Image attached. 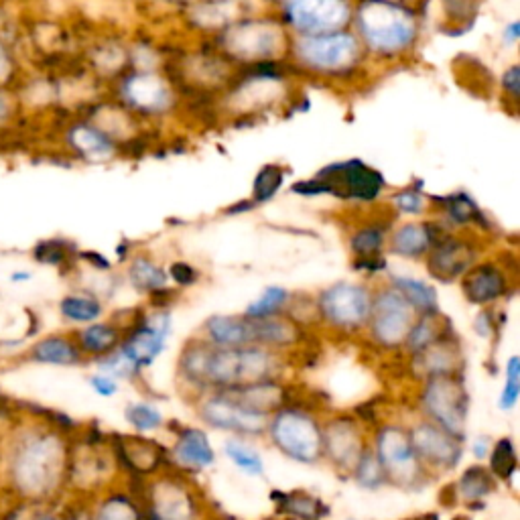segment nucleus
I'll return each instance as SVG.
<instances>
[{
	"label": "nucleus",
	"instance_id": "obj_30",
	"mask_svg": "<svg viewBox=\"0 0 520 520\" xmlns=\"http://www.w3.org/2000/svg\"><path fill=\"white\" fill-rule=\"evenodd\" d=\"M126 281L135 291L149 297H163L171 293V281L167 269L151 254L137 252L133 256H128Z\"/></svg>",
	"mask_w": 520,
	"mask_h": 520
},
{
	"label": "nucleus",
	"instance_id": "obj_12",
	"mask_svg": "<svg viewBox=\"0 0 520 520\" xmlns=\"http://www.w3.org/2000/svg\"><path fill=\"white\" fill-rule=\"evenodd\" d=\"M356 0H275L277 19L291 37L344 31L352 25Z\"/></svg>",
	"mask_w": 520,
	"mask_h": 520
},
{
	"label": "nucleus",
	"instance_id": "obj_19",
	"mask_svg": "<svg viewBox=\"0 0 520 520\" xmlns=\"http://www.w3.org/2000/svg\"><path fill=\"white\" fill-rule=\"evenodd\" d=\"M200 506L185 476H161L145 490V520H198Z\"/></svg>",
	"mask_w": 520,
	"mask_h": 520
},
{
	"label": "nucleus",
	"instance_id": "obj_43",
	"mask_svg": "<svg viewBox=\"0 0 520 520\" xmlns=\"http://www.w3.org/2000/svg\"><path fill=\"white\" fill-rule=\"evenodd\" d=\"M25 112V102L15 86H0V139L17 128Z\"/></svg>",
	"mask_w": 520,
	"mask_h": 520
},
{
	"label": "nucleus",
	"instance_id": "obj_46",
	"mask_svg": "<svg viewBox=\"0 0 520 520\" xmlns=\"http://www.w3.org/2000/svg\"><path fill=\"white\" fill-rule=\"evenodd\" d=\"M482 0H441V11L449 27H453V33L458 27H464L474 23L476 13L480 11Z\"/></svg>",
	"mask_w": 520,
	"mask_h": 520
},
{
	"label": "nucleus",
	"instance_id": "obj_35",
	"mask_svg": "<svg viewBox=\"0 0 520 520\" xmlns=\"http://www.w3.org/2000/svg\"><path fill=\"white\" fill-rule=\"evenodd\" d=\"M496 486L498 480L490 474V470L486 466L476 464L462 472L458 482L453 484V490L455 496H458L462 502L474 506V504H484V500L496 492Z\"/></svg>",
	"mask_w": 520,
	"mask_h": 520
},
{
	"label": "nucleus",
	"instance_id": "obj_26",
	"mask_svg": "<svg viewBox=\"0 0 520 520\" xmlns=\"http://www.w3.org/2000/svg\"><path fill=\"white\" fill-rule=\"evenodd\" d=\"M242 7L244 0H193L185 15L195 29L214 37L238 19L250 15Z\"/></svg>",
	"mask_w": 520,
	"mask_h": 520
},
{
	"label": "nucleus",
	"instance_id": "obj_1",
	"mask_svg": "<svg viewBox=\"0 0 520 520\" xmlns=\"http://www.w3.org/2000/svg\"><path fill=\"white\" fill-rule=\"evenodd\" d=\"M0 449V488L25 506L57 504L70 486L74 441L45 417V409L23 407Z\"/></svg>",
	"mask_w": 520,
	"mask_h": 520
},
{
	"label": "nucleus",
	"instance_id": "obj_33",
	"mask_svg": "<svg viewBox=\"0 0 520 520\" xmlns=\"http://www.w3.org/2000/svg\"><path fill=\"white\" fill-rule=\"evenodd\" d=\"M271 498L281 514L295 520H323L330 514L328 502H323L319 496L305 490L273 492Z\"/></svg>",
	"mask_w": 520,
	"mask_h": 520
},
{
	"label": "nucleus",
	"instance_id": "obj_2",
	"mask_svg": "<svg viewBox=\"0 0 520 520\" xmlns=\"http://www.w3.org/2000/svg\"><path fill=\"white\" fill-rule=\"evenodd\" d=\"M285 372L283 352L263 346L218 348L204 338L189 340L177 360V374L202 395L234 390L258 382L281 380Z\"/></svg>",
	"mask_w": 520,
	"mask_h": 520
},
{
	"label": "nucleus",
	"instance_id": "obj_23",
	"mask_svg": "<svg viewBox=\"0 0 520 520\" xmlns=\"http://www.w3.org/2000/svg\"><path fill=\"white\" fill-rule=\"evenodd\" d=\"M21 358L27 364L47 368H80L88 364L74 340L72 330L37 336L29 346H25Z\"/></svg>",
	"mask_w": 520,
	"mask_h": 520
},
{
	"label": "nucleus",
	"instance_id": "obj_34",
	"mask_svg": "<svg viewBox=\"0 0 520 520\" xmlns=\"http://www.w3.org/2000/svg\"><path fill=\"white\" fill-rule=\"evenodd\" d=\"M92 520H145L143 506L133 494L110 490L90 504Z\"/></svg>",
	"mask_w": 520,
	"mask_h": 520
},
{
	"label": "nucleus",
	"instance_id": "obj_52",
	"mask_svg": "<svg viewBox=\"0 0 520 520\" xmlns=\"http://www.w3.org/2000/svg\"><path fill=\"white\" fill-rule=\"evenodd\" d=\"M21 520H63V510L57 508V504L27 506Z\"/></svg>",
	"mask_w": 520,
	"mask_h": 520
},
{
	"label": "nucleus",
	"instance_id": "obj_22",
	"mask_svg": "<svg viewBox=\"0 0 520 520\" xmlns=\"http://www.w3.org/2000/svg\"><path fill=\"white\" fill-rule=\"evenodd\" d=\"M447 230L437 220H403L393 224L386 240V254L401 260H425L433 244Z\"/></svg>",
	"mask_w": 520,
	"mask_h": 520
},
{
	"label": "nucleus",
	"instance_id": "obj_14",
	"mask_svg": "<svg viewBox=\"0 0 520 520\" xmlns=\"http://www.w3.org/2000/svg\"><path fill=\"white\" fill-rule=\"evenodd\" d=\"M171 334L173 315L167 305H159L126 325L118 350L143 374L165 352Z\"/></svg>",
	"mask_w": 520,
	"mask_h": 520
},
{
	"label": "nucleus",
	"instance_id": "obj_53",
	"mask_svg": "<svg viewBox=\"0 0 520 520\" xmlns=\"http://www.w3.org/2000/svg\"><path fill=\"white\" fill-rule=\"evenodd\" d=\"M490 449H492V441H490V437H486V435H478V437H474L472 443H470V451H472V455H474V458H476L478 462H482V460L488 458Z\"/></svg>",
	"mask_w": 520,
	"mask_h": 520
},
{
	"label": "nucleus",
	"instance_id": "obj_27",
	"mask_svg": "<svg viewBox=\"0 0 520 520\" xmlns=\"http://www.w3.org/2000/svg\"><path fill=\"white\" fill-rule=\"evenodd\" d=\"M208 344L218 348L256 346L254 319L240 315H210L202 325V336Z\"/></svg>",
	"mask_w": 520,
	"mask_h": 520
},
{
	"label": "nucleus",
	"instance_id": "obj_11",
	"mask_svg": "<svg viewBox=\"0 0 520 520\" xmlns=\"http://www.w3.org/2000/svg\"><path fill=\"white\" fill-rule=\"evenodd\" d=\"M374 287L358 281H338L317 293L315 317L338 334H360L370 317Z\"/></svg>",
	"mask_w": 520,
	"mask_h": 520
},
{
	"label": "nucleus",
	"instance_id": "obj_37",
	"mask_svg": "<svg viewBox=\"0 0 520 520\" xmlns=\"http://www.w3.org/2000/svg\"><path fill=\"white\" fill-rule=\"evenodd\" d=\"M388 208L395 218L421 220L423 216L431 214V198L423 191V187L407 185L390 195Z\"/></svg>",
	"mask_w": 520,
	"mask_h": 520
},
{
	"label": "nucleus",
	"instance_id": "obj_29",
	"mask_svg": "<svg viewBox=\"0 0 520 520\" xmlns=\"http://www.w3.org/2000/svg\"><path fill=\"white\" fill-rule=\"evenodd\" d=\"M124 325L116 323V321H94L90 325H84V328L72 330L74 340L80 348V352L84 354L86 362L92 364L94 360H100L104 356H108L110 352H114L124 336Z\"/></svg>",
	"mask_w": 520,
	"mask_h": 520
},
{
	"label": "nucleus",
	"instance_id": "obj_45",
	"mask_svg": "<svg viewBox=\"0 0 520 520\" xmlns=\"http://www.w3.org/2000/svg\"><path fill=\"white\" fill-rule=\"evenodd\" d=\"M21 80V59L15 43L0 31V86H15Z\"/></svg>",
	"mask_w": 520,
	"mask_h": 520
},
{
	"label": "nucleus",
	"instance_id": "obj_47",
	"mask_svg": "<svg viewBox=\"0 0 520 520\" xmlns=\"http://www.w3.org/2000/svg\"><path fill=\"white\" fill-rule=\"evenodd\" d=\"M86 382H88L92 393L96 397H100V399H112V397H116L120 393V382L116 378L104 374V372H98V370H94L86 378Z\"/></svg>",
	"mask_w": 520,
	"mask_h": 520
},
{
	"label": "nucleus",
	"instance_id": "obj_9",
	"mask_svg": "<svg viewBox=\"0 0 520 520\" xmlns=\"http://www.w3.org/2000/svg\"><path fill=\"white\" fill-rule=\"evenodd\" d=\"M419 407L427 421L462 441L468 439L466 429L472 399L462 372L425 378L419 393Z\"/></svg>",
	"mask_w": 520,
	"mask_h": 520
},
{
	"label": "nucleus",
	"instance_id": "obj_55",
	"mask_svg": "<svg viewBox=\"0 0 520 520\" xmlns=\"http://www.w3.org/2000/svg\"><path fill=\"white\" fill-rule=\"evenodd\" d=\"M63 510V520H92L90 518V504H78V506H68Z\"/></svg>",
	"mask_w": 520,
	"mask_h": 520
},
{
	"label": "nucleus",
	"instance_id": "obj_59",
	"mask_svg": "<svg viewBox=\"0 0 520 520\" xmlns=\"http://www.w3.org/2000/svg\"><path fill=\"white\" fill-rule=\"evenodd\" d=\"M267 3H273V5H275V0H267Z\"/></svg>",
	"mask_w": 520,
	"mask_h": 520
},
{
	"label": "nucleus",
	"instance_id": "obj_41",
	"mask_svg": "<svg viewBox=\"0 0 520 520\" xmlns=\"http://www.w3.org/2000/svg\"><path fill=\"white\" fill-rule=\"evenodd\" d=\"M124 421L137 435L155 433L165 427V415L149 401H135L124 407Z\"/></svg>",
	"mask_w": 520,
	"mask_h": 520
},
{
	"label": "nucleus",
	"instance_id": "obj_58",
	"mask_svg": "<svg viewBox=\"0 0 520 520\" xmlns=\"http://www.w3.org/2000/svg\"><path fill=\"white\" fill-rule=\"evenodd\" d=\"M171 3H193V0H171Z\"/></svg>",
	"mask_w": 520,
	"mask_h": 520
},
{
	"label": "nucleus",
	"instance_id": "obj_24",
	"mask_svg": "<svg viewBox=\"0 0 520 520\" xmlns=\"http://www.w3.org/2000/svg\"><path fill=\"white\" fill-rule=\"evenodd\" d=\"M431 212L447 232H490V220L466 191H453L445 198H431Z\"/></svg>",
	"mask_w": 520,
	"mask_h": 520
},
{
	"label": "nucleus",
	"instance_id": "obj_42",
	"mask_svg": "<svg viewBox=\"0 0 520 520\" xmlns=\"http://www.w3.org/2000/svg\"><path fill=\"white\" fill-rule=\"evenodd\" d=\"M350 478L362 488V490H380L384 486H388L386 474L376 458V453L372 451V447L368 445L364 449V453L360 455V460L356 462Z\"/></svg>",
	"mask_w": 520,
	"mask_h": 520
},
{
	"label": "nucleus",
	"instance_id": "obj_38",
	"mask_svg": "<svg viewBox=\"0 0 520 520\" xmlns=\"http://www.w3.org/2000/svg\"><path fill=\"white\" fill-rule=\"evenodd\" d=\"M224 455L232 462V466L250 478H263L265 476V460L260 451L250 445L246 439L240 437H230L222 445Z\"/></svg>",
	"mask_w": 520,
	"mask_h": 520
},
{
	"label": "nucleus",
	"instance_id": "obj_6",
	"mask_svg": "<svg viewBox=\"0 0 520 520\" xmlns=\"http://www.w3.org/2000/svg\"><path fill=\"white\" fill-rule=\"evenodd\" d=\"M386 189V181L374 167L360 159L332 163L317 171L315 177L299 181L291 191L315 198V195H332V198L352 204H374Z\"/></svg>",
	"mask_w": 520,
	"mask_h": 520
},
{
	"label": "nucleus",
	"instance_id": "obj_56",
	"mask_svg": "<svg viewBox=\"0 0 520 520\" xmlns=\"http://www.w3.org/2000/svg\"><path fill=\"white\" fill-rule=\"evenodd\" d=\"M35 279V273L31 269H13L9 273V283L15 285V287H21V285H27Z\"/></svg>",
	"mask_w": 520,
	"mask_h": 520
},
{
	"label": "nucleus",
	"instance_id": "obj_15",
	"mask_svg": "<svg viewBox=\"0 0 520 520\" xmlns=\"http://www.w3.org/2000/svg\"><path fill=\"white\" fill-rule=\"evenodd\" d=\"M195 411H198L200 421L208 427L240 439L265 435L269 425V415L244 407L238 399L226 393V390L202 395L198 405H195Z\"/></svg>",
	"mask_w": 520,
	"mask_h": 520
},
{
	"label": "nucleus",
	"instance_id": "obj_20",
	"mask_svg": "<svg viewBox=\"0 0 520 520\" xmlns=\"http://www.w3.org/2000/svg\"><path fill=\"white\" fill-rule=\"evenodd\" d=\"M368 445L362 423L352 417H334L323 423V462L338 474L350 476Z\"/></svg>",
	"mask_w": 520,
	"mask_h": 520
},
{
	"label": "nucleus",
	"instance_id": "obj_48",
	"mask_svg": "<svg viewBox=\"0 0 520 520\" xmlns=\"http://www.w3.org/2000/svg\"><path fill=\"white\" fill-rule=\"evenodd\" d=\"M167 275H169L171 283H175L177 287H183V289L193 287L195 283L200 281L198 267L185 263V260H175V263L167 269Z\"/></svg>",
	"mask_w": 520,
	"mask_h": 520
},
{
	"label": "nucleus",
	"instance_id": "obj_40",
	"mask_svg": "<svg viewBox=\"0 0 520 520\" xmlns=\"http://www.w3.org/2000/svg\"><path fill=\"white\" fill-rule=\"evenodd\" d=\"M285 175H287L285 167H281L277 163L265 165L263 169H260L254 177V183H252V200L248 202L250 208L269 204L275 198V195L281 191V187L285 183Z\"/></svg>",
	"mask_w": 520,
	"mask_h": 520
},
{
	"label": "nucleus",
	"instance_id": "obj_31",
	"mask_svg": "<svg viewBox=\"0 0 520 520\" xmlns=\"http://www.w3.org/2000/svg\"><path fill=\"white\" fill-rule=\"evenodd\" d=\"M393 220H368L358 224L348 234V248L354 260H368L380 258L386 254V240L388 232L393 228Z\"/></svg>",
	"mask_w": 520,
	"mask_h": 520
},
{
	"label": "nucleus",
	"instance_id": "obj_57",
	"mask_svg": "<svg viewBox=\"0 0 520 520\" xmlns=\"http://www.w3.org/2000/svg\"><path fill=\"white\" fill-rule=\"evenodd\" d=\"M386 3H403V5H413V7H419L421 0H386Z\"/></svg>",
	"mask_w": 520,
	"mask_h": 520
},
{
	"label": "nucleus",
	"instance_id": "obj_8",
	"mask_svg": "<svg viewBox=\"0 0 520 520\" xmlns=\"http://www.w3.org/2000/svg\"><path fill=\"white\" fill-rule=\"evenodd\" d=\"M114 102L135 118H165L177 110L179 92L159 70H126L114 80Z\"/></svg>",
	"mask_w": 520,
	"mask_h": 520
},
{
	"label": "nucleus",
	"instance_id": "obj_17",
	"mask_svg": "<svg viewBox=\"0 0 520 520\" xmlns=\"http://www.w3.org/2000/svg\"><path fill=\"white\" fill-rule=\"evenodd\" d=\"M59 143L72 159L88 165H104L120 157L122 145L90 116L70 120L61 128Z\"/></svg>",
	"mask_w": 520,
	"mask_h": 520
},
{
	"label": "nucleus",
	"instance_id": "obj_13",
	"mask_svg": "<svg viewBox=\"0 0 520 520\" xmlns=\"http://www.w3.org/2000/svg\"><path fill=\"white\" fill-rule=\"evenodd\" d=\"M417 317L419 315L409 301L397 289L384 283L374 287L370 317L364 332L372 344L382 350H403Z\"/></svg>",
	"mask_w": 520,
	"mask_h": 520
},
{
	"label": "nucleus",
	"instance_id": "obj_54",
	"mask_svg": "<svg viewBox=\"0 0 520 520\" xmlns=\"http://www.w3.org/2000/svg\"><path fill=\"white\" fill-rule=\"evenodd\" d=\"M500 39H502V45H504V47H514V45L518 43V39H520V21H518V19L508 21V23L502 27Z\"/></svg>",
	"mask_w": 520,
	"mask_h": 520
},
{
	"label": "nucleus",
	"instance_id": "obj_39",
	"mask_svg": "<svg viewBox=\"0 0 520 520\" xmlns=\"http://www.w3.org/2000/svg\"><path fill=\"white\" fill-rule=\"evenodd\" d=\"M488 470L490 474L500 482H510L518 474V455L516 445L512 437H500L496 443H492V449L488 453Z\"/></svg>",
	"mask_w": 520,
	"mask_h": 520
},
{
	"label": "nucleus",
	"instance_id": "obj_18",
	"mask_svg": "<svg viewBox=\"0 0 520 520\" xmlns=\"http://www.w3.org/2000/svg\"><path fill=\"white\" fill-rule=\"evenodd\" d=\"M407 429L419 460L429 474H449L458 470L466 441L453 437L427 419H421Z\"/></svg>",
	"mask_w": 520,
	"mask_h": 520
},
{
	"label": "nucleus",
	"instance_id": "obj_16",
	"mask_svg": "<svg viewBox=\"0 0 520 520\" xmlns=\"http://www.w3.org/2000/svg\"><path fill=\"white\" fill-rule=\"evenodd\" d=\"M478 236L468 232H445L425 256L427 273L439 283L462 281L480 260Z\"/></svg>",
	"mask_w": 520,
	"mask_h": 520
},
{
	"label": "nucleus",
	"instance_id": "obj_50",
	"mask_svg": "<svg viewBox=\"0 0 520 520\" xmlns=\"http://www.w3.org/2000/svg\"><path fill=\"white\" fill-rule=\"evenodd\" d=\"M500 90L512 104L518 102V96H520V65L518 63L508 65V68L502 72Z\"/></svg>",
	"mask_w": 520,
	"mask_h": 520
},
{
	"label": "nucleus",
	"instance_id": "obj_49",
	"mask_svg": "<svg viewBox=\"0 0 520 520\" xmlns=\"http://www.w3.org/2000/svg\"><path fill=\"white\" fill-rule=\"evenodd\" d=\"M35 256H37L39 263L57 267V265H63L65 260H68L70 252L63 248V242H55V240H53V242H45V244H41Z\"/></svg>",
	"mask_w": 520,
	"mask_h": 520
},
{
	"label": "nucleus",
	"instance_id": "obj_44",
	"mask_svg": "<svg viewBox=\"0 0 520 520\" xmlns=\"http://www.w3.org/2000/svg\"><path fill=\"white\" fill-rule=\"evenodd\" d=\"M520 399V358L512 354L504 366V384L498 397V409L510 413L516 409Z\"/></svg>",
	"mask_w": 520,
	"mask_h": 520
},
{
	"label": "nucleus",
	"instance_id": "obj_51",
	"mask_svg": "<svg viewBox=\"0 0 520 520\" xmlns=\"http://www.w3.org/2000/svg\"><path fill=\"white\" fill-rule=\"evenodd\" d=\"M474 330L482 340H492L494 334L500 330V325L496 321V313L494 307H484L476 319H474Z\"/></svg>",
	"mask_w": 520,
	"mask_h": 520
},
{
	"label": "nucleus",
	"instance_id": "obj_7",
	"mask_svg": "<svg viewBox=\"0 0 520 520\" xmlns=\"http://www.w3.org/2000/svg\"><path fill=\"white\" fill-rule=\"evenodd\" d=\"M287 460L303 466L323 462V423L307 409L285 405L269 417L267 433Z\"/></svg>",
	"mask_w": 520,
	"mask_h": 520
},
{
	"label": "nucleus",
	"instance_id": "obj_36",
	"mask_svg": "<svg viewBox=\"0 0 520 520\" xmlns=\"http://www.w3.org/2000/svg\"><path fill=\"white\" fill-rule=\"evenodd\" d=\"M295 295L281 285H269L258 293L242 311L248 319H269L277 315H285L293 303Z\"/></svg>",
	"mask_w": 520,
	"mask_h": 520
},
{
	"label": "nucleus",
	"instance_id": "obj_10",
	"mask_svg": "<svg viewBox=\"0 0 520 520\" xmlns=\"http://www.w3.org/2000/svg\"><path fill=\"white\" fill-rule=\"evenodd\" d=\"M370 447L376 453L390 486L401 490H421L431 480V474L423 468L411 443L407 427L399 423L378 427Z\"/></svg>",
	"mask_w": 520,
	"mask_h": 520
},
{
	"label": "nucleus",
	"instance_id": "obj_32",
	"mask_svg": "<svg viewBox=\"0 0 520 520\" xmlns=\"http://www.w3.org/2000/svg\"><path fill=\"white\" fill-rule=\"evenodd\" d=\"M386 285L397 289L417 311V315H429L441 311L437 289L429 281H423L421 277L386 271Z\"/></svg>",
	"mask_w": 520,
	"mask_h": 520
},
{
	"label": "nucleus",
	"instance_id": "obj_21",
	"mask_svg": "<svg viewBox=\"0 0 520 520\" xmlns=\"http://www.w3.org/2000/svg\"><path fill=\"white\" fill-rule=\"evenodd\" d=\"M460 283L466 301L482 309L506 299L514 287L508 269L498 260H478Z\"/></svg>",
	"mask_w": 520,
	"mask_h": 520
},
{
	"label": "nucleus",
	"instance_id": "obj_25",
	"mask_svg": "<svg viewBox=\"0 0 520 520\" xmlns=\"http://www.w3.org/2000/svg\"><path fill=\"white\" fill-rule=\"evenodd\" d=\"M169 460L183 476L202 474L216 464V451L204 429L179 427L175 443L169 451Z\"/></svg>",
	"mask_w": 520,
	"mask_h": 520
},
{
	"label": "nucleus",
	"instance_id": "obj_3",
	"mask_svg": "<svg viewBox=\"0 0 520 520\" xmlns=\"http://www.w3.org/2000/svg\"><path fill=\"white\" fill-rule=\"evenodd\" d=\"M350 29L368 59L393 63L411 57L421 45L423 17L419 7L386 0H356Z\"/></svg>",
	"mask_w": 520,
	"mask_h": 520
},
{
	"label": "nucleus",
	"instance_id": "obj_4",
	"mask_svg": "<svg viewBox=\"0 0 520 520\" xmlns=\"http://www.w3.org/2000/svg\"><path fill=\"white\" fill-rule=\"evenodd\" d=\"M368 55L352 29L291 37L287 63L291 72L319 82H348L364 72Z\"/></svg>",
	"mask_w": 520,
	"mask_h": 520
},
{
	"label": "nucleus",
	"instance_id": "obj_28",
	"mask_svg": "<svg viewBox=\"0 0 520 520\" xmlns=\"http://www.w3.org/2000/svg\"><path fill=\"white\" fill-rule=\"evenodd\" d=\"M104 313H106V303L102 295L86 287L68 291L57 301L59 319L65 325H70L72 330L84 328V325L104 319Z\"/></svg>",
	"mask_w": 520,
	"mask_h": 520
},
{
	"label": "nucleus",
	"instance_id": "obj_5",
	"mask_svg": "<svg viewBox=\"0 0 520 520\" xmlns=\"http://www.w3.org/2000/svg\"><path fill=\"white\" fill-rule=\"evenodd\" d=\"M291 35L277 15H246L212 37V51L232 68L244 70L263 63L287 61Z\"/></svg>",
	"mask_w": 520,
	"mask_h": 520
}]
</instances>
